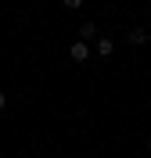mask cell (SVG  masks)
<instances>
[{
	"label": "cell",
	"mask_w": 151,
	"mask_h": 158,
	"mask_svg": "<svg viewBox=\"0 0 151 158\" xmlns=\"http://www.w3.org/2000/svg\"><path fill=\"white\" fill-rule=\"evenodd\" d=\"M69 58H72V61H86V58H90V47H86L83 40H76V43L69 47Z\"/></svg>",
	"instance_id": "cell-1"
},
{
	"label": "cell",
	"mask_w": 151,
	"mask_h": 158,
	"mask_svg": "<svg viewBox=\"0 0 151 158\" xmlns=\"http://www.w3.org/2000/svg\"><path fill=\"white\" fill-rule=\"evenodd\" d=\"M130 43H133V47H141V43H151V32H148V29H130Z\"/></svg>",
	"instance_id": "cell-2"
},
{
	"label": "cell",
	"mask_w": 151,
	"mask_h": 158,
	"mask_svg": "<svg viewBox=\"0 0 151 158\" xmlns=\"http://www.w3.org/2000/svg\"><path fill=\"white\" fill-rule=\"evenodd\" d=\"M94 36H97V25H94V22H83L79 25V40L86 43V40H94Z\"/></svg>",
	"instance_id": "cell-3"
},
{
	"label": "cell",
	"mask_w": 151,
	"mask_h": 158,
	"mask_svg": "<svg viewBox=\"0 0 151 158\" xmlns=\"http://www.w3.org/2000/svg\"><path fill=\"white\" fill-rule=\"evenodd\" d=\"M111 50H115V43H111V40H104V36H101V40H97V54H101V58H108Z\"/></svg>",
	"instance_id": "cell-4"
},
{
	"label": "cell",
	"mask_w": 151,
	"mask_h": 158,
	"mask_svg": "<svg viewBox=\"0 0 151 158\" xmlns=\"http://www.w3.org/2000/svg\"><path fill=\"white\" fill-rule=\"evenodd\" d=\"M65 7H72V11H79V7H83V0H65Z\"/></svg>",
	"instance_id": "cell-5"
},
{
	"label": "cell",
	"mask_w": 151,
	"mask_h": 158,
	"mask_svg": "<svg viewBox=\"0 0 151 158\" xmlns=\"http://www.w3.org/2000/svg\"><path fill=\"white\" fill-rule=\"evenodd\" d=\"M4 104H7V94H0V108H4Z\"/></svg>",
	"instance_id": "cell-6"
},
{
	"label": "cell",
	"mask_w": 151,
	"mask_h": 158,
	"mask_svg": "<svg viewBox=\"0 0 151 158\" xmlns=\"http://www.w3.org/2000/svg\"><path fill=\"white\" fill-rule=\"evenodd\" d=\"M148 22H151V15H148Z\"/></svg>",
	"instance_id": "cell-7"
}]
</instances>
